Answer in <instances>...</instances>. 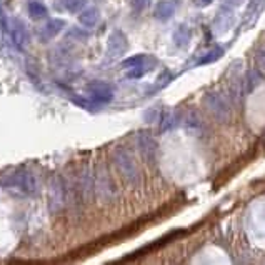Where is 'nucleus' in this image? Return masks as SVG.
<instances>
[{
	"label": "nucleus",
	"mask_w": 265,
	"mask_h": 265,
	"mask_svg": "<svg viewBox=\"0 0 265 265\" xmlns=\"http://www.w3.org/2000/svg\"><path fill=\"white\" fill-rule=\"evenodd\" d=\"M113 157V162L117 165L119 172L122 174V177L125 178L130 185H139L140 183V174H139V169L132 159V155L125 150L124 147H117L112 154Z\"/></svg>",
	"instance_id": "nucleus-1"
},
{
	"label": "nucleus",
	"mask_w": 265,
	"mask_h": 265,
	"mask_svg": "<svg viewBox=\"0 0 265 265\" xmlns=\"http://www.w3.org/2000/svg\"><path fill=\"white\" fill-rule=\"evenodd\" d=\"M204 105L218 122H227L232 113V107H230L229 99L223 94L218 92H209L204 95Z\"/></svg>",
	"instance_id": "nucleus-2"
},
{
	"label": "nucleus",
	"mask_w": 265,
	"mask_h": 265,
	"mask_svg": "<svg viewBox=\"0 0 265 265\" xmlns=\"http://www.w3.org/2000/svg\"><path fill=\"white\" fill-rule=\"evenodd\" d=\"M2 187L5 188H19L25 194H35L37 192V180L30 172L17 170L14 174H9L5 178H2Z\"/></svg>",
	"instance_id": "nucleus-3"
},
{
	"label": "nucleus",
	"mask_w": 265,
	"mask_h": 265,
	"mask_svg": "<svg viewBox=\"0 0 265 265\" xmlns=\"http://www.w3.org/2000/svg\"><path fill=\"white\" fill-rule=\"evenodd\" d=\"M137 145H139L140 155L148 165H154L155 162H157L159 145L148 132H140V134L137 135Z\"/></svg>",
	"instance_id": "nucleus-4"
},
{
	"label": "nucleus",
	"mask_w": 265,
	"mask_h": 265,
	"mask_svg": "<svg viewBox=\"0 0 265 265\" xmlns=\"http://www.w3.org/2000/svg\"><path fill=\"white\" fill-rule=\"evenodd\" d=\"M127 49H129V42H127V37L122 30H113L108 37L107 42V52L108 57L112 59H117V57H122Z\"/></svg>",
	"instance_id": "nucleus-5"
},
{
	"label": "nucleus",
	"mask_w": 265,
	"mask_h": 265,
	"mask_svg": "<svg viewBox=\"0 0 265 265\" xmlns=\"http://www.w3.org/2000/svg\"><path fill=\"white\" fill-rule=\"evenodd\" d=\"M232 27H234V10L229 5H222L214 19V30L215 33H225Z\"/></svg>",
	"instance_id": "nucleus-6"
},
{
	"label": "nucleus",
	"mask_w": 265,
	"mask_h": 265,
	"mask_svg": "<svg viewBox=\"0 0 265 265\" xmlns=\"http://www.w3.org/2000/svg\"><path fill=\"white\" fill-rule=\"evenodd\" d=\"M87 92L99 103H108L113 99V89L107 82H92L87 85Z\"/></svg>",
	"instance_id": "nucleus-7"
},
{
	"label": "nucleus",
	"mask_w": 265,
	"mask_h": 265,
	"mask_svg": "<svg viewBox=\"0 0 265 265\" xmlns=\"http://www.w3.org/2000/svg\"><path fill=\"white\" fill-rule=\"evenodd\" d=\"M63 202H65V190H63L62 180L60 178H54V182L50 185V210H60Z\"/></svg>",
	"instance_id": "nucleus-8"
},
{
	"label": "nucleus",
	"mask_w": 265,
	"mask_h": 265,
	"mask_svg": "<svg viewBox=\"0 0 265 265\" xmlns=\"http://www.w3.org/2000/svg\"><path fill=\"white\" fill-rule=\"evenodd\" d=\"M10 35H12V40L15 44V47L24 49V45L27 44V27L20 19H14L9 25Z\"/></svg>",
	"instance_id": "nucleus-9"
},
{
	"label": "nucleus",
	"mask_w": 265,
	"mask_h": 265,
	"mask_svg": "<svg viewBox=\"0 0 265 265\" xmlns=\"http://www.w3.org/2000/svg\"><path fill=\"white\" fill-rule=\"evenodd\" d=\"M177 0H160V2L155 4V10H154V15L157 20H169L174 17L175 10H177Z\"/></svg>",
	"instance_id": "nucleus-10"
},
{
	"label": "nucleus",
	"mask_w": 265,
	"mask_h": 265,
	"mask_svg": "<svg viewBox=\"0 0 265 265\" xmlns=\"http://www.w3.org/2000/svg\"><path fill=\"white\" fill-rule=\"evenodd\" d=\"M154 63H157V60L152 59V57H148L145 54H139V55L125 59L122 63H120V67L129 70V68H135V67H142V65H154Z\"/></svg>",
	"instance_id": "nucleus-11"
},
{
	"label": "nucleus",
	"mask_w": 265,
	"mask_h": 265,
	"mask_svg": "<svg viewBox=\"0 0 265 265\" xmlns=\"http://www.w3.org/2000/svg\"><path fill=\"white\" fill-rule=\"evenodd\" d=\"M65 27V22H63L62 19H52L49 20L47 24H45L42 27V32H40V37H42L44 40L47 39H54L57 33L62 32V28Z\"/></svg>",
	"instance_id": "nucleus-12"
},
{
	"label": "nucleus",
	"mask_w": 265,
	"mask_h": 265,
	"mask_svg": "<svg viewBox=\"0 0 265 265\" xmlns=\"http://www.w3.org/2000/svg\"><path fill=\"white\" fill-rule=\"evenodd\" d=\"M99 17H100L99 10H97L95 7H89V9H85V10H82V12H80L79 22L84 27L92 28V27L97 25V22H99Z\"/></svg>",
	"instance_id": "nucleus-13"
},
{
	"label": "nucleus",
	"mask_w": 265,
	"mask_h": 265,
	"mask_svg": "<svg viewBox=\"0 0 265 265\" xmlns=\"http://www.w3.org/2000/svg\"><path fill=\"white\" fill-rule=\"evenodd\" d=\"M97 190H99L100 197H102L103 200H108V199L112 197L113 187H112L110 178L107 177L105 172H102V174L99 175V178H97Z\"/></svg>",
	"instance_id": "nucleus-14"
},
{
	"label": "nucleus",
	"mask_w": 265,
	"mask_h": 265,
	"mask_svg": "<svg viewBox=\"0 0 265 265\" xmlns=\"http://www.w3.org/2000/svg\"><path fill=\"white\" fill-rule=\"evenodd\" d=\"M190 37H192V33H190V28L187 25H178L174 32V42L178 49H185L190 42Z\"/></svg>",
	"instance_id": "nucleus-15"
},
{
	"label": "nucleus",
	"mask_w": 265,
	"mask_h": 265,
	"mask_svg": "<svg viewBox=\"0 0 265 265\" xmlns=\"http://www.w3.org/2000/svg\"><path fill=\"white\" fill-rule=\"evenodd\" d=\"M28 14H30L32 19L40 20V19H45V17L49 15V10H47V7H45L42 2L30 0V2H28Z\"/></svg>",
	"instance_id": "nucleus-16"
},
{
	"label": "nucleus",
	"mask_w": 265,
	"mask_h": 265,
	"mask_svg": "<svg viewBox=\"0 0 265 265\" xmlns=\"http://www.w3.org/2000/svg\"><path fill=\"white\" fill-rule=\"evenodd\" d=\"M223 54V49L215 47L209 52H205L204 55H200L199 60H195V65H207V63H214L215 60L220 59V55Z\"/></svg>",
	"instance_id": "nucleus-17"
},
{
	"label": "nucleus",
	"mask_w": 265,
	"mask_h": 265,
	"mask_svg": "<svg viewBox=\"0 0 265 265\" xmlns=\"http://www.w3.org/2000/svg\"><path fill=\"white\" fill-rule=\"evenodd\" d=\"M260 79H262L260 73H258L257 70H250L249 72V75H247V80H245V92H247V94L257 87L258 82H260Z\"/></svg>",
	"instance_id": "nucleus-18"
},
{
	"label": "nucleus",
	"mask_w": 265,
	"mask_h": 265,
	"mask_svg": "<svg viewBox=\"0 0 265 265\" xmlns=\"http://www.w3.org/2000/svg\"><path fill=\"white\" fill-rule=\"evenodd\" d=\"M62 2H63V7L72 14L80 12V10L87 5V0H62Z\"/></svg>",
	"instance_id": "nucleus-19"
},
{
	"label": "nucleus",
	"mask_w": 265,
	"mask_h": 265,
	"mask_svg": "<svg viewBox=\"0 0 265 265\" xmlns=\"http://www.w3.org/2000/svg\"><path fill=\"white\" fill-rule=\"evenodd\" d=\"M177 125V115L175 113H169L167 117L162 120V125H160V130L165 132V130H170L172 127Z\"/></svg>",
	"instance_id": "nucleus-20"
},
{
	"label": "nucleus",
	"mask_w": 265,
	"mask_h": 265,
	"mask_svg": "<svg viewBox=\"0 0 265 265\" xmlns=\"http://www.w3.org/2000/svg\"><path fill=\"white\" fill-rule=\"evenodd\" d=\"M150 2L152 0H132V9H134V12L140 14L150 5Z\"/></svg>",
	"instance_id": "nucleus-21"
},
{
	"label": "nucleus",
	"mask_w": 265,
	"mask_h": 265,
	"mask_svg": "<svg viewBox=\"0 0 265 265\" xmlns=\"http://www.w3.org/2000/svg\"><path fill=\"white\" fill-rule=\"evenodd\" d=\"M255 60H257V65L262 68V70L265 72V47L258 49L257 55H255Z\"/></svg>",
	"instance_id": "nucleus-22"
},
{
	"label": "nucleus",
	"mask_w": 265,
	"mask_h": 265,
	"mask_svg": "<svg viewBox=\"0 0 265 265\" xmlns=\"http://www.w3.org/2000/svg\"><path fill=\"white\" fill-rule=\"evenodd\" d=\"M0 25H2V30H9V24L5 19V12H2V7H0Z\"/></svg>",
	"instance_id": "nucleus-23"
},
{
	"label": "nucleus",
	"mask_w": 265,
	"mask_h": 265,
	"mask_svg": "<svg viewBox=\"0 0 265 265\" xmlns=\"http://www.w3.org/2000/svg\"><path fill=\"white\" fill-rule=\"evenodd\" d=\"M245 0H225V2H223V5H229V7H239V5H242L244 4Z\"/></svg>",
	"instance_id": "nucleus-24"
},
{
	"label": "nucleus",
	"mask_w": 265,
	"mask_h": 265,
	"mask_svg": "<svg viewBox=\"0 0 265 265\" xmlns=\"http://www.w3.org/2000/svg\"><path fill=\"white\" fill-rule=\"evenodd\" d=\"M214 0H194V5H197V7H207V5H210Z\"/></svg>",
	"instance_id": "nucleus-25"
}]
</instances>
